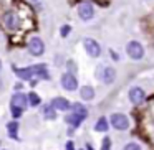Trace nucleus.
<instances>
[{
  "instance_id": "obj_18",
  "label": "nucleus",
  "mask_w": 154,
  "mask_h": 150,
  "mask_svg": "<svg viewBox=\"0 0 154 150\" xmlns=\"http://www.w3.org/2000/svg\"><path fill=\"white\" fill-rule=\"evenodd\" d=\"M43 117H45V119H50V120H53L55 117H57V110L51 107V104L43 106Z\"/></svg>"
},
{
  "instance_id": "obj_22",
  "label": "nucleus",
  "mask_w": 154,
  "mask_h": 150,
  "mask_svg": "<svg viewBox=\"0 0 154 150\" xmlns=\"http://www.w3.org/2000/svg\"><path fill=\"white\" fill-rule=\"evenodd\" d=\"M111 149V139L109 137H104L103 143H101V150H109Z\"/></svg>"
},
{
  "instance_id": "obj_17",
  "label": "nucleus",
  "mask_w": 154,
  "mask_h": 150,
  "mask_svg": "<svg viewBox=\"0 0 154 150\" xmlns=\"http://www.w3.org/2000/svg\"><path fill=\"white\" fill-rule=\"evenodd\" d=\"M65 120H66V122L70 124L71 127H78L81 122H83V119H81V117H78L76 114H73V112H71V114H68V116L65 117Z\"/></svg>"
},
{
  "instance_id": "obj_15",
  "label": "nucleus",
  "mask_w": 154,
  "mask_h": 150,
  "mask_svg": "<svg viewBox=\"0 0 154 150\" xmlns=\"http://www.w3.org/2000/svg\"><path fill=\"white\" fill-rule=\"evenodd\" d=\"M80 96L83 101H91V99H94V89L91 86H83L80 89Z\"/></svg>"
},
{
  "instance_id": "obj_9",
  "label": "nucleus",
  "mask_w": 154,
  "mask_h": 150,
  "mask_svg": "<svg viewBox=\"0 0 154 150\" xmlns=\"http://www.w3.org/2000/svg\"><path fill=\"white\" fill-rule=\"evenodd\" d=\"M98 76H100V79L103 81L104 84H111L114 81V78H116V71L111 66H103L100 69V73H98Z\"/></svg>"
},
{
  "instance_id": "obj_24",
  "label": "nucleus",
  "mask_w": 154,
  "mask_h": 150,
  "mask_svg": "<svg viewBox=\"0 0 154 150\" xmlns=\"http://www.w3.org/2000/svg\"><path fill=\"white\" fill-rule=\"evenodd\" d=\"M70 31H71V27H70V25H63L60 33H61V37H68V33H70Z\"/></svg>"
},
{
  "instance_id": "obj_25",
  "label": "nucleus",
  "mask_w": 154,
  "mask_h": 150,
  "mask_svg": "<svg viewBox=\"0 0 154 150\" xmlns=\"http://www.w3.org/2000/svg\"><path fill=\"white\" fill-rule=\"evenodd\" d=\"M22 112H23V110L18 109V107H12V116H14L15 119H18V117L22 116Z\"/></svg>"
},
{
  "instance_id": "obj_19",
  "label": "nucleus",
  "mask_w": 154,
  "mask_h": 150,
  "mask_svg": "<svg viewBox=\"0 0 154 150\" xmlns=\"http://www.w3.org/2000/svg\"><path fill=\"white\" fill-rule=\"evenodd\" d=\"M27 101H28V104H30L32 107H37V106H40V102H42L40 96H38L37 93H30V94L27 96Z\"/></svg>"
},
{
  "instance_id": "obj_7",
  "label": "nucleus",
  "mask_w": 154,
  "mask_h": 150,
  "mask_svg": "<svg viewBox=\"0 0 154 150\" xmlns=\"http://www.w3.org/2000/svg\"><path fill=\"white\" fill-rule=\"evenodd\" d=\"M61 86L65 87L66 91H76L78 89V79L75 74L71 73H65L63 76H61Z\"/></svg>"
},
{
  "instance_id": "obj_20",
  "label": "nucleus",
  "mask_w": 154,
  "mask_h": 150,
  "mask_svg": "<svg viewBox=\"0 0 154 150\" xmlns=\"http://www.w3.org/2000/svg\"><path fill=\"white\" fill-rule=\"evenodd\" d=\"M7 129H8V132H10V137L17 139V130H18V122H17V120H14V122H8V124H7Z\"/></svg>"
},
{
  "instance_id": "obj_28",
  "label": "nucleus",
  "mask_w": 154,
  "mask_h": 150,
  "mask_svg": "<svg viewBox=\"0 0 154 150\" xmlns=\"http://www.w3.org/2000/svg\"><path fill=\"white\" fill-rule=\"evenodd\" d=\"M0 69H2V61H0Z\"/></svg>"
},
{
  "instance_id": "obj_8",
  "label": "nucleus",
  "mask_w": 154,
  "mask_h": 150,
  "mask_svg": "<svg viewBox=\"0 0 154 150\" xmlns=\"http://www.w3.org/2000/svg\"><path fill=\"white\" fill-rule=\"evenodd\" d=\"M78 17H80L81 20H85V22L91 20V18L94 17V8H93V5L88 4V2L81 4L80 7H78Z\"/></svg>"
},
{
  "instance_id": "obj_13",
  "label": "nucleus",
  "mask_w": 154,
  "mask_h": 150,
  "mask_svg": "<svg viewBox=\"0 0 154 150\" xmlns=\"http://www.w3.org/2000/svg\"><path fill=\"white\" fill-rule=\"evenodd\" d=\"M70 109H71V112H73V114H76L78 117H81L83 120L88 117V109L83 106V104H80V102H73V104H71V107H70Z\"/></svg>"
},
{
  "instance_id": "obj_26",
  "label": "nucleus",
  "mask_w": 154,
  "mask_h": 150,
  "mask_svg": "<svg viewBox=\"0 0 154 150\" xmlns=\"http://www.w3.org/2000/svg\"><path fill=\"white\" fill-rule=\"evenodd\" d=\"M66 150H75V143L71 142V140H68V142H66Z\"/></svg>"
},
{
  "instance_id": "obj_27",
  "label": "nucleus",
  "mask_w": 154,
  "mask_h": 150,
  "mask_svg": "<svg viewBox=\"0 0 154 150\" xmlns=\"http://www.w3.org/2000/svg\"><path fill=\"white\" fill-rule=\"evenodd\" d=\"M86 150H94V149H93V147L90 145V143H88V145H86Z\"/></svg>"
},
{
  "instance_id": "obj_10",
  "label": "nucleus",
  "mask_w": 154,
  "mask_h": 150,
  "mask_svg": "<svg viewBox=\"0 0 154 150\" xmlns=\"http://www.w3.org/2000/svg\"><path fill=\"white\" fill-rule=\"evenodd\" d=\"M10 104H12V107H18V109L25 110V107L28 106L27 96H25V94H22V93H17V94H14V96H12V101H10Z\"/></svg>"
},
{
  "instance_id": "obj_23",
  "label": "nucleus",
  "mask_w": 154,
  "mask_h": 150,
  "mask_svg": "<svg viewBox=\"0 0 154 150\" xmlns=\"http://www.w3.org/2000/svg\"><path fill=\"white\" fill-rule=\"evenodd\" d=\"M66 66H68V73H71V74H75L76 73V63L75 61H66Z\"/></svg>"
},
{
  "instance_id": "obj_12",
  "label": "nucleus",
  "mask_w": 154,
  "mask_h": 150,
  "mask_svg": "<svg viewBox=\"0 0 154 150\" xmlns=\"http://www.w3.org/2000/svg\"><path fill=\"white\" fill-rule=\"evenodd\" d=\"M14 73L23 81H28V79H32V78L35 76L32 68H20V69H18V68H14Z\"/></svg>"
},
{
  "instance_id": "obj_29",
  "label": "nucleus",
  "mask_w": 154,
  "mask_h": 150,
  "mask_svg": "<svg viewBox=\"0 0 154 150\" xmlns=\"http://www.w3.org/2000/svg\"><path fill=\"white\" fill-rule=\"evenodd\" d=\"M32 2H38V0H32Z\"/></svg>"
},
{
  "instance_id": "obj_11",
  "label": "nucleus",
  "mask_w": 154,
  "mask_h": 150,
  "mask_svg": "<svg viewBox=\"0 0 154 150\" xmlns=\"http://www.w3.org/2000/svg\"><path fill=\"white\" fill-rule=\"evenodd\" d=\"M51 107H53L55 110H68L71 107L70 101L65 99V97H55L53 101H51Z\"/></svg>"
},
{
  "instance_id": "obj_5",
  "label": "nucleus",
  "mask_w": 154,
  "mask_h": 150,
  "mask_svg": "<svg viewBox=\"0 0 154 150\" xmlns=\"http://www.w3.org/2000/svg\"><path fill=\"white\" fill-rule=\"evenodd\" d=\"M144 99H146V93H144L143 87H131L129 89V101L134 104V106H141V104L144 102Z\"/></svg>"
},
{
  "instance_id": "obj_16",
  "label": "nucleus",
  "mask_w": 154,
  "mask_h": 150,
  "mask_svg": "<svg viewBox=\"0 0 154 150\" xmlns=\"http://www.w3.org/2000/svg\"><path fill=\"white\" fill-rule=\"evenodd\" d=\"M108 129H109L108 119L106 117H100V119L96 120V124H94V130H96V132H106Z\"/></svg>"
},
{
  "instance_id": "obj_3",
  "label": "nucleus",
  "mask_w": 154,
  "mask_h": 150,
  "mask_svg": "<svg viewBox=\"0 0 154 150\" xmlns=\"http://www.w3.org/2000/svg\"><path fill=\"white\" fill-rule=\"evenodd\" d=\"M83 46H85V51H86L91 58H98L101 54V46L98 45V41L93 40V38H85Z\"/></svg>"
},
{
  "instance_id": "obj_6",
  "label": "nucleus",
  "mask_w": 154,
  "mask_h": 150,
  "mask_svg": "<svg viewBox=\"0 0 154 150\" xmlns=\"http://www.w3.org/2000/svg\"><path fill=\"white\" fill-rule=\"evenodd\" d=\"M2 20H4L5 27L10 28V30H17L20 27V18H18V15L15 12H5Z\"/></svg>"
},
{
  "instance_id": "obj_1",
  "label": "nucleus",
  "mask_w": 154,
  "mask_h": 150,
  "mask_svg": "<svg viewBox=\"0 0 154 150\" xmlns=\"http://www.w3.org/2000/svg\"><path fill=\"white\" fill-rule=\"evenodd\" d=\"M109 122H111V125H113L116 130H126L128 127H129V119H128L124 114H121V112L111 114Z\"/></svg>"
},
{
  "instance_id": "obj_2",
  "label": "nucleus",
  "mask_w": 154,
  "mask_h": 150,
  "mask_svg": "<svg viewBox=\"0 0 154 150\" xmlns=\"http://www.w3.org/2000/svg\"><path fill=\"white\" fill-rule=\"evenodd\" d=\"M126 53L131 60H141L144 56V48L139 41H129L126 45Z\"/></svg>"
},
{
  "instance_id": "obj_14",
  "label": "nucleus",
  "mask_w": 154,
  "mask_h": 150,
  "mask_svg": "<svg viewBox=\"0 0 154 150\" xmlns=\"http://www.w3.org/2000/svg\"><path fill=\"white\" fill-rule=\"evenodd\" d=\"M32 69H33V74L38 78H42V79H50V73H48L47 66L45 64H35V66H32Z\"/></svg>"
},
{
  "instance_id": "obj_4",
  "label": "nucleus",
  "mask_w": 154,
  "mask_h": 150,
  "mask_svg": "<svg viewBox=\"0 0 154 150\" xmlns=\"http://www.w3.org/2000/svg\"><path fill=\"white\" fill-rule=\"evenodd\" d=\"M28 51H30L33 56H42V54H43V51H45L43 41H42L38 37L30 38V41H28Z\"/></svg>"
},
{
  "instance_id": "obj_21",
  "label": "nucleus",
  "mask_w": 154,
  "mask_h": 150,
  "mask_svg": "<svg viewBox=\"0 0 154 150\" xmlns=\"http://www.w3.org/2000/svg\"><path fill=\"white\" fill-rule=\"evenodd\" d=\"M123 150H141V145H139V143H136V142H129V143L124 145Z\"/></svg>"
}]
</instances>
